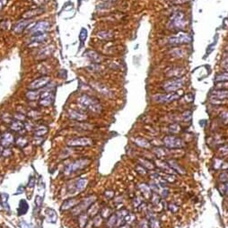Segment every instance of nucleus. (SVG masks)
I'll return each mask as SVG.
<instances>
[{"label":"nucleus","instance_id":"nucleus-1","mask_svg":"<svg viewBox=\"0 0 228 228\" xmlns=\"http://www.w3.org/2000/svg\"><path fill=\"white\" fill-rule=\"evenodd\" d=\"M77 102L82 107H84L85 109H87L91 112L98 113L102 110L100 103L95 99H94L88 95H82L81 97L78 98Z\"/></svg>","mask_w":228,"mask_h":228},{"label":"nucleus","instance_id":"nucleus-2","mask_svg":"<svg viewBox=\"0 0 228 228\" xmlns=\"http://www.w3.org/2000/svg\"><path fill=\"white\" fill-rule=\"evenodd\" d=\"M89 161L87 159H80V160H76L75 162H73L72 164H70L69 165L66 166V173H72L75 172L77 170H81L83 168H85L87 165H88Z\"/></svg>","mask_w":228,"mask_h":228},{"label":"nucleus","instance_id":"nucleus-3","mask_svg":"<svg viewBox=\"0 0 228 228\" xmlns=\"http://www.w3.org/2000/svg\"><path fill=\"white\" fill-rule=\"evenodd\" d=\"M51 24L48 21H41L37 23L32 28V33L34 35H39V34H43L45 32H47L50 28Z\"/></svg>","mask_w":228,"mask_h":228},{"label":"nucleus","instance_id":"nucleus-4","mask_svg":"<svg viewBox=\"0 0 228 228\" xmlns=\"http://www.w3.org/2000/svg\"><path fill=\"white\" fill-rule=\"evenodd\" d=\"M182 85H183V80L180 78H178V79H173V80H170V81H167L166 83H165L164 89L166 92H174V91L180 89Z\"/></svg>","mask_w":228,"mask_h":228},{"label":"nucleus","instance_id":"nucleus-5","mask_svg":"<svg viewBox=\"0 0 228 228\" xmlns=\"http://www.w3.org/2000/svg\"><path fill=\"white\" fill-rule=\"evenodd\" d=\"M171 25L176 28H184L186 25V20L184 18V14L182 13H176L173 14L171 20Z\"/></svg>","mask_w":228,"mask_h":228},{"label":"nucleus","instance_id":"nucleus-6","mask_svg":"<svg viewBox=\"0 0 228 228\" xmlns=\"http://www.w3.org/2000/svg\"><path fill=\"white\" fill-rule=\"evenodd\" d=\"M191 42V38L186 33H179L169 39V42L171 44H181V43H189Z\"/></svg>","mask_w":228,"mask_h":228},{"label":"nucleus","instance_id":"nucleus-7","mask_svg":"<svg viewBox=\"0 0 228 228\" xmlns=\"http://www.w3.org/2000/svg\"><path fill=\"white\" fill-rule=\"evenodd\" d=\"M94 199H95V197H94V196H90V197L85 199L83 200V202H82L79 206H76L75 208H74V209L72 210L73 214H74V215H78L81 211L86 209V208L94 202Z\"/></svg>","mask_w":228,"mask_h":228},{"label":"nucleus","instance_id":"nucleus-8","mask_svg":"<svg viewBox=\"0 0 228 228\" xmlns=\"http://www.w3.org/2000/svg\"><path fill=\"white\" fill-rule=\"evenodd\" d=\"M49 82H50V77L43 76V77L38 78V79L34 80L33 82H32L29 85L28 88L31 89V90H37V89H40L42 87H45L48 85Z\"/></svg>","mask_w":228,"mask_h":228},{"label":"nucleus","instance_id":"nucleus-9","mask_svg":"<svg viewBox=\"0 0 228 228\" xmlns=\"http://www.w3.org/2000/svg\"><path fill=\"white\" fill-rule=\"evenodd\" d=\"M92 140L88 137H79V138H75L71 139L68 141V146H90L92 145Z\"/></svg>","mask_w":228,"mask_h":228},{"label":"nucleus","instance_id":"nucleus-10","mask_svg":"<svg viewBox=\"0 0 228 228\" xmlns=\"http://www.w3.org/2000/svg\"><path fill=\"white\" fill-rule=\"evenodd\" d=\"M179 98V95L176 94H157L154 96V99L158 103H168L174 101Z\"/></svg>","mask_w":228,"mask_h":228},{"label":"nucleus","instance_id":"nucleus-11","mask_svg":"<svg viewBox=\"0 0 228 228\" xmlns=\"http://www.w3.org/2000/svg\"><path fill=\"white\" fill-rule=\"evenodd\" d=\"M164 142H165V144L168 147H171V148H174V147H180V146H183L182 142H181L180 139H178V138H176V137H165V138L164 139Z\"/></svg>","mask_w":228,"mask_h":228},{"label":"nucleus","instance_id":"nucleus-12","mask_svg":"<svg viewBox=\"0 0 228 228\" xmlns=\"http://www.w3.org/2000/svg\"><path fill=\"white\" fill-rule=\"evenodd\" d=\"M68 116L70 119H75V120H78V121H83V120H85L86 119V115L85 114L81 113L77 111H74V110H70L68 112Z\"/></svg>","mask_w":228,"mask_h":228},{"label":"nucleus","instance_id":"nucleus-13","mask_svg":"<svg viewBox=\"0 0 228 228\" xmlns=\"http://www.w3.org/2000/svg\"><path fill=\"white\" fill-rule=\"evenodd\" d=\"M46 217H47V219L50 223H52V224H55L57 222V212L52 209V208H48L46 210Z\"/></svg>","mask_w":228,"mask_h":228},{"label":"nucleus","instance_id":"nucleus-14","mask_svg":"<svg viewBox=\"0 0 228 228\" xmlns=\"http://www.w3.org/2000/svg\"><path fill=\"white\" fill-rule=\"evenodd\" d=\"M2 146H8L11 144L14 143V136L11 133H5L3 137H2V140H1Z\"/></svg>","mask_w":228,"mask_h":228},{"label":"nucleus","instance_id":"nucleus-15","mask_svg":"<svg viewBox=\"0 0 228 228\" xmlns=\"http://www.w3.org/2000/svg\"><path fill=\"white\" fill-rule=\"evenodd\" d=\"M78 204V200L75 199H67L66 200L62 206H61V209L63 210H66V209H69V208H74L75 206H76Z\"/></svg>","mask_w":228,"mask_h":228},{"label":"nucleus","instance_id":"nucleus-16","mask_svg":"<svg viewBox=\"0 0 228 228\" xmlns=\"http://www.w3.org/2000/svg\"><path fill=\"white\" fill-rule=\"evenodd\" d=\"M32 21H23V22H20V23H18L16 25H15V27L14 28V32H17V33H20V32H22L26 27H27V25H29L30 23H32Z\"/></svg>","mask_w":228,"mask_h":228},{"label":"nucleus","instance_id":"nucleus-17","mask_svg":"<svg viewBox=\"0 0 228 228\" xmlns=\"http://www.w3.org/2000/svg\"><path fill=\"white\" fill-rule=\"evenodd\" d=\"M29 210V204L26 202L25 199H22L19 204V208H18V214L20 216H23L26 214V212Z\"/></svg>","mask_w":228,"mask_h":228},{"label":"nucleus","instance_id":"nucleus-18","mask_svg":"<svg viewBox=\"0 0 228 228\" xmlns=\"http://www.w3.org/2000/svg\"><path fill=\"white\" fill-rule=\"evenodd\" d=\"M53 49H54V48H53L52 46H48V47L42 49V50L39 52L38 57H39V58H45V57H48L52 52H53Z\"/></svg>","mask_w":228,"mask_h":228},{"label":"nucleus","instance_id":"nucleus-19","mask_svg":"<svg viewBox=\"0 0 228 228\" xmlns=\"http://www.w3.org/2000/svg\"><path fill=\"white\" fill-rule=\"evenodd\" d=\"M87 185V180L86 179H79L75 186V190L76 192H80L82 191Z\"/></svg>","mask_w":228,"mask_h":228},{"label":"nucleus","instance_id":"nucleus-20","mask_svg":"<svg viewBox=\"0 0 228 228\" xmlns=\"http://www.w3.org/2000/svg\"><path fill=\"white\" fill-rule=\"evenodd\" d=\"M48 132V128L45 126H40L38 127L35 131H34V136L35 137H42Z\"/></svg>","mask_w":228,"mask_h":228},{"label":"nucleus","instance_id":"nucleus-21","mask_svg":"<svg viewBox=\"0 0 228 228\" xmlns=\"http://www.w3.org/2000/svg\"><path fill=\"white\" fill-rule=\"evenodd\" d=\"M26 96H27V98H28L30 101H35V100H38V99H39V97L41 96V94H40V93L37 92L36 90H32V91L27 92Z\"/></svg>","mask_w":228,"mask_h":228},{"label":"nucleus","instance_id":"nucleus-22","mask_svg":"<svg viewBox=\"0 0 228 228\" xmlns=\"http://www.w3.org/2000/svg\"><path fill=\"white\" fill-rule=\"evenodd\" d=\"M86 56L89 59H91L93 62H95V63H98L101 61V57L94 51H87L86 52Z\"/></svg>","mask_w":228,"mask_h":228},{"label":"nucleus","instance_id":"nucleus-23","mask_svg":"<svg viewBox=\"0 0 228 228\" xmlns=\"http://www.w3.org/2000/svg\"><path fill=\"white\" fill-rule=\"evenodd\" d=\"M24 128V125L20 121V120H15V121H13L12 124H11V129L14 130V131H19V130H22L23 128Z\"/></svg>","mask_w":228,"mask_h":228},{"label":"nucleus","instance_id":"nucleus-24","mask_svg":"<svg viewBox=\"0 0 228 228\" xmlns=\"http://www.w3.org/2000/svg\"><path fill=\"white\" fill-rule=\"evenodd\" d=\"M0 203L2 205V207L4 208H7L9 209V206H8V203H7V199H8V194L6 193H1L0 194Z\"/></svg>","mask_w":228,"mask_h":228},{"label":"nucleus","instance_id":"nucleus-25","mask_svg":"<svg viewBox=\"0 0 228 228\" xmlns=\"http://www.w3.org/2000/svg\"><path fill=\"white\" fill-rule=\"evenodd\" d=\"M212 94L218 99H225L228 97V91H215L212 93Z\"/></svg>","mask_w":228,"mask_h":228},{"label":"nucleus","instance_id":"nucleus-26","mask_svg":"<svg viewBox=\"0 0 228 228\" xmlns=\"http://www.w3.org/2000/svg\"><path fill=\"white\" fill-rule=\"evenodd\" d=\"M53 95L51 94V95H50V96H48V97H46V98H43V99H42V101L40 102V103L42 105V106H45V107H47V106H50L52 103H53Z\"/></svg>","mask_w":228,"mask_h":228},{"label":"nucleus","instance_id":"nucleus-27","mask_svg":"<svg viewBox=\"0 0 228 228\" xmlns=\"http://www.w3.org/2000/svg\"><path fill=\"white\" fill-rule=\"evenodd\" d=\"M47 39V34L43 33V34H39V35H34L32 38V42H42Z\"/></svg>","mask_w":228,"mask_h":228},{"label":"nucleus","instance_id":"nucleus-28","mask_svg":"<svg viewBox=\"0 0 228 228\" xmlns=\"http://www.w3.org/2000/svg\"><path fill=\"white\" fill-rule=\"evenodd\" d=\"M41 12H42V10H38V9L32 10V11H29V12L25 13L23 15V17H24V18H30V17H32V16H34L36 14H39V13H41Z\"/></svg>","mask_w":228,"mask_h":228},{"label":"nucleus","instance_id":"nucleus-29","mask_svg":"<svg viewBox=\"0 0 228 228\" xmlns=\"http://www.w3.org/2000/svg\"><path fill=\"white\" fill-rule=\"evenodd\" d=\"M98 36L102 39H112V32H100L98 33Z\"/></svg>","mask_w":228,"mask_h":228},{"label":"nucleus","instance_id":"nucleus-30","mask_svg":"<svg viewBox=\"0 0 228 228\" xmlns=\"http://www.w3.org/2000/svg\"><path fill=\"white\" fill-rule=\"evenodd\" d=\"M228 80V73H224L221 75H218L216 76L215 81L216 82H224V81H227Z\"/></svg>","mask_w":228,"mask_h":228},{"label":"nucleus","instance_id":"nucleus-31","mask_svg":"<svg viewBox=\"0 0 228 228\" xmlns=\"http://www.w3.org/2000/svg\"><path fill=\"white\" fill-rule=\"evenodd\" d=\"M86 38H87V31H86V29L83 28V29L81 30V32H80L79 39H80L81 42H85V41L86 40Z\"/></svg>","mask_w":228,"mask_h":228},{"label":"nucleus","instance_id":"nucleus-32","mask_svg":"<svg viewBox=\"0 0 228 228\" xmlns=\"http://www.w3.org/2000/svg\"><path fill=\"white\" fill-rule=\"evenodd\" d=\"M86 221H87V217H86L85 215H81V216L79 217V224H80L81 228H83L85 226Z\"/></svg>","mask_w":228,"mask_h":228},{"label":"nucleus","instance_id":"nucleus-33","mask_svg":"<svg viewBox=\"0 0 228 228\" xmlns=\"http://www.w3.org/2000/svg\"><path fill=\"white\" fill-rule=\"evenodd\" d=\"M17 145L19 146H21V147H23L24 146H26L27 145V140L25 139V138H23V137H20L18 140H17Z\"/></svg>","mask_w":228,"mask_h":228},{"label":"nucleus","instance_id":"nucleus-34","mask_svg":"<svg viewBox=\"0 0 228 228\" xmlns=\"http://www.w3.org/2000/svg\"><path fill=\"white\" fill-rule=\"evenodd\" d=\"M35 204H36V206L38 208L42 207V198L41 196H36V198H35Z\"/></svg>","mask_w":228,"mask_h":228},{"label":"nucleus","instance_id":"nucleus-35","mask_svg":"<svg viewBox=\"0 0 228 228\" xmlns=\"http://www.w3.org/2000/svg\"><path fill=\"white\" fill-rule=\"evenodd\" d=\"M30 117H32V118H33V119H37V118H39V117H41V114L39 113L38 112H35V111H32V112H30L29 114H28Z\"/></svg>","mask_w":228,"mask_h":228},{"label":"nucleus","instance_id":"nucleus-36","mask_svg":"<svg viewBox=\"0 0 228 228\" xmlns=\"http://www.w3.org/2000/svg\"><path fill=\"white\" fill-rule=\"evenodd\" d=\"M34 186H35V179L31 176V178L29 179V181H28V187L33 188Z\"/></svg>","mask_w":228,"mask_h":228},{"label":"nucleus","instance_id":"nucleus-37","mask_svg":"<svg viewBox=\"0 0 228 228\" xmlns=\"http://www.w3.org/2000/svg\"><path fill=\"white\" fill-rule=\"evenodd\" d=\"M222 65H223V67H224L226 71H228V56H226V57L224 58Z\"/></svg>","mask_w":228,"mask_h":228},{"label":"nucleus","instance_id":"nucleus-38","mask_svg":"<svg viewBox=\"0 0 228 228\" xmlns=\"http://www.w3.org/2000/svg\"><path fill=\"white\" fill-rule=\"evenodd\" d=\"M11 154H12V152H11V150L10 149H5L4 151H3V156H5V157H8V156H11Z\"/></svg>","mask_w":228,"mask_h":228},{"label":"nucleus","instance_id":"nucleus-39","mask_svg":"<svg viewBox=\"0 0 228 228\" xmlns=\"http://www.w3.org/2000/svg\"><path fill=\"white\" fill-rule=\"evenodd\" d=\"M20 226H21V228H30V226L27 223H25L24 221L22 224H20Z\"/></svg>","mask_w":228,"mask_h":228},{"label":"nucleus","instance_id":"nucleus-40","mask_svg":"<svg viewBox=\"0 0 228 228\" xmlns=\"http://www.w3.org/2000/svg\"><path fill=\"white\" fill-rule=\"evenodd\" d=\"M20 191H21V192H23V191H24V188H23V186H21V187L18 188V189H17V191H16V194H20V193H19Z\"/></svg>","mask_w":228,"mask_h":228},{"label":"nucleus","instance_id":"nucleus-41","mask_svg":"<svg viewBox=\"0 0 228 228\" xmlns=\"http://www.w3.org/2000/svg\"><path fill=\"white\" fill-rule=\"evenodd\" d=\"M15 118H19V119H22V120H23V119H25V117H24L23 114H21V115H20L19 113H17V115H15Z\"/></svg>","mask_w":228,"mask_h":228},{"label":"nucleus","instance_id":"nucleus-42","mask_svg":"<svg viewBox=\"0 0 228 228\" xmlns=\"http://www.w3.org/2000/svg\"><path fill=\"white\" fill-rule=\"evenodd\" d=\"M5 3V0H0V10L3 8V6H4Z\"/></svg>","mask_w":228,"mask_h":228},{"label":"nucleus","instance_id":"nucleus-43","mask_svg":"<svg viewBox=\"0 0 228 228\" xmlns=\"http://www.w3.org/2000/svg\"><path fill=\"white\" fill-rule=\"evenodd\" d=\"M3 151H4V150H3V147H2V146H0V156L3 154Z\"/></svg>","mask_w":228,"mask_h":228},{"label":"nucleus","instance_id":"nucleus-44","mask_svg":"<svg viewBox=\"0 0 228 228\" xmlns=\"http://www.w3.org/2000/svg\"><path fill=\"white\" fill-rule=\"evenodd\" d=\"M120 228H129V226H122V227Z\"/></svg>","mask_w":228,"mask_h":228},{"label":"nucleus","instance_id":"nucleus-45","mask_svg":"<svg viewBox=\"0 0 228 228\" xmlns=\"http://www.w3.org/2000/svg\"><path fill=\"white\" fill-rule=\"evenodd\" d=\"M2 208H3V207H2V205H1V203H0V211L2 210Z\"/></svg>","mask_w":228,"mask_h":228},{"label":"nucleus","instance_id":"nucleus-46","mask_svg":"<svg viewBox=\"0 0 228 228\" xmlns=\"http://www.w3.org/2000/svg\"><path fill=\"white\" fill-rule=\"evenodd\" d=\"M0 137H1V134H0Z\"/></svg>","mask_w":228,"mask_h":228}]
</instances>
